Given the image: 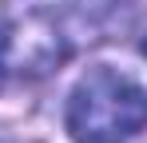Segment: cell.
I'll list each match as a JSON object with an SVG mask.
<instances>
[{
	"instance_id": "cell-2",
	"label": "cell",
	"mask_w": 147,
	"mask_h": 143,
	"mask_svg": "<svg viewBox=\"0 0 147 143\" xmlns=\"http://www.w3.org/2000/svg\"><path fill=\"white\" fill-rule=\"evenodd\" d=\"M4 76H8V52H4V36H0V88H4Z\"/></svg>"
},
{
	"instance_id": "cell-1",
	"label": "cell",
	"mask_w": 147,
	"mask_h": 143,
	"mask_svg": "<svg viewBox=\"0 0 147 143\" xmlns=\"http://www.w3.org/2000/svg\"><path fill=\"white\" fill-rule=\"evenodd\" d=\"M64 119L76 143H123L147 127V88L115 68H92L72 88Z\"/></svg>"
},
{
	"instance_id": "cell-3",
	"label": "cell",
	"mask_w": 147,
	"mask_h": 143,
	"mask_svg": "<svg viewBox=\"0 0 147 143\" xmlns=\"http://www.w3.org/2000/svg\"><path fill=\"white\" fill-rule=\"evenodd\" d=\"M143 52H147V40H143Z\"/></svg>"
}]
</instances>
